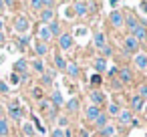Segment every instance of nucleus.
Masks as SVG:
<instances>
[{"label": "nucleus", "mask_w": 147, "mask_h": 137, "mask_svg": "<svg viewBox=\"0 0 147 137\" xmlns=\"http://www.w3.org/2000/svg\"><path fill=\"white\" fill-rule=\"evenodd\" d=\"M2 6H4V0H0V8H2Z\"/></svg>", "instance_id": "49530a36"}, {"label": "nucleus", "mask_w": 147, "mask_h": 137, "mask_svg": "<svg viewBox=\"0 0 147 137\" xmlns=\"http://www.w3.org/2000/svg\"><path fill=\"white\" fill-rule=\"evenodd\" d=\"M101 81H103V79H101V75H93V77H91V83H93L95 87H97V85H101Z\"/></svg>", "instance_id": "2f4dec72"}, {"label": "nucleus", "mask_w": 147, "mask_h": 137, "mask_svg": "<svg viewBox=\"0 0 147 137\" xmlns=\"http://www.w3.org/2000/svg\"><path fill=\"white\" fill-rule=\"evenodd\" d=\"M34 51H36V55H38V57H42V55H47V53H49V47H47L45 43H40V40H38V43H36V47H34Z\"/></svg>", "instance_id": "4468645a"}, {"label": "nucleus", "mask_w": 147, "mask_h": 137, "mask_svg": "<svg viewBox=\"0 0 147 137\" xmlns=\"http://www.w3.org/2000/svg\"><path fill=\"white\" fill-rule=\"evenodd\" d=\"M59 43H61V47H63L65 51H69L71 45H73V36H71L69 32H65V34H61V40H59Z\"/></svg>", "instance_id": "39448f33"}, {"label": "nucleus", "mask_w": 147, "mask_h": 137, "mask_svg": "<svg viewBox=\"0 0 147 137\" xmlns=\"http://www.w3.org/2000/svg\"><path fill=\"white\" fill-rule=\"evenodd\" d=\"M32 95H34L36 99H42V91H40V89H34V91H32Z\"/></svg>", "instance_id": "58836bf2"}, {"label": "nucleus", "mask_w": 147, "mask_h": 137, "mask_svg": "<svg viewBox=\"0 0 147 137\" xmlns=\"http://www.w3.org/2000/svg\"><path fill=\"white\" fill-rule=\"evenodd\" d=\"M49 30H51V34H59V30H61L59 22H57V20H53V22L49 24Z\"/></svg>", "instance_id": "393cba45"}, {"label": "nucleus", "mask_w": 147, "mask_h": 137, "mask_svg": "<svg viewBox=\"0 0 147 137\" xmlns=\"http://www.w3.org/2000/svg\"><path fill=\"white\" fill-rule=\"evenodd\" d=\"M34 125L38 127V133H45V127L40 125V121H38V117H34Z\"/></svg>", "instance_id": "e433bc0d"}, {"label": "nucleus", "mask_w": 147, "mask_h": 137, "mask_svg": "<svg viewBox=\"0 0 147 137\" xmlns=\"http://www.w3.org/2000/svg\"><path fill=\"white\" fill-rule=\"evenodd\" d=\"M95 69H97V71H105V69H107V61H105V59H97V61H95Z\"/></svg>", "instance_id": "4be33fe9"}, {"label": "nucleus", "mask_w": 147, "mask_h": 137, "mask_svg": "<svg viewBox=\"0 0 147 137\" xmlns=\"http://www.w3.org/2000/svg\"><path fill=\"white\" fill-rule=\"evenodd\" d=\"M53 18H55V10L53 8H47V10L40 12V20L42 22H53Z\"/></svg>", "instance_id": "6e6552de"}, {"label": "nucleus", "mask_w": 147, "mask_h": 137, "mask_svg": "<svg viewBox=\"0 0 147 137\" xmlns=\"http://www.w3.org/2000/svg\"><path fill=\"white\" fill-rule=\"evenodd\" d=\"M14 28H16L18 32H24V30L28 28V20H26L24 16H18V18L14 20Z\"/></svg>", "instance_id": "f03ea898"}, {"label": "nucleus", "mask_w": 147, "mask_h": 137, "mask_svg": "<svg viewBox=\"0 0 147 137\" xmlns=\"http://www.w3.org/2000/svg\"><path fill=\"white\" fill-rule=\"evenodd\" d=\"M117 117H119V121H121V123H131V121H133V115H131V111H121Z\"/></svg>", "instance_id": "ddd939ff"}, {"label": "nucleus", "mask_w": 147, "mask_h": 137, "mask_svg": "<svg viewBox=\"0 0 147 137\" xmlns=\"http://www.w3.org/2000/svg\"><path fill=\"white\" fill-rule=\"evenodd\" d=\"M111 24H113V26H121V24H123V14L115 10V12L111 14Z\"/></svg>", "instance_id": "9d476101"}, {"label": "nucleus", "mask_w": 147, "mask_h": 137, "mask_svg": "<svg viewBox=\"0 0 147 137\" xmlns=\"http://www.w3.org/2000/svg\"><path fill=\"white\" fill-rule=\"evenodd\" d=\"M125 22H127V26H129V30H131V32L139 26V20H137L135 16H127V20H125Z\"/></svg>", "instance_id": "dca6fc26"}, {"label": "nucleus", "mask_w": 147, "mask_h": 137, "mask_svg": "<svg viewBox=\"0 0 147 137\" xmlns=\"http://www.w3.org/2000/svg\"><path fill=\"white\" fill-rule=\"evenodd\" d=\"M131 107H133L135 111H137V109H141V107H143V99H141L139 95H135V97L131 99Z\"/></svg>", "instance_id": "a211bd4d"}, {"label": "nucleus", "mask_w": 147, "mask_h": 137, "mask_svg": "<svg viewBox=\"0 0 147 137\" xmlns=\"http://www.w3.org/2000/svg\"><path fill=\"white\" fill-rule=\"evenodd\" d=\"M115 135V127L113 125H105L103 127V137H113Z\"/></svg>", "instance_id": "412c9836"}, {"label": "nucleus", "mask_w": 147, "mask_h": 137, "mask_svg": "<svg viewBox=\"0 0 147 137\" xmlns=\"http://www.w3.org/2000/svg\"><path fill=\"white\" fill-rule=\"evenodd\" d=\"M0 91H2V93H8V87H6L4 83H0Z\"/></svg>", "instance_id": "37998d69"}, {"label": "nucleus", "mask_w": 147, "mask_h": 137, "mask_svg": "<svg viewBox=\"0 0 147 137\" xmlns=\"http://www.w3.org/2000/svg\"><path fill=\"white\" fill-rule=\"evenodd\" d=\"M109 2H111V6H115V4L119 2V0H109Z\"/></svg>", "instance_id": "c03bdc74"}, {"label": "nucleus", "mask_w": 147, "mask_h": 137, "mask_svg": "<svg viewBox=\"0 0 147 137\" xmlns=\"http://www.w3.org/2000/svg\"><path fill=\"white\" fill-rule=\"evenodd\" d=\"M8 113H10V117H12V119H20V117H22V109L16 105V101H14V103H10Z\"/></svg>", "instance_id": "0eeeda50"}, {"label": "nucleus", "mask_w": 147, "mask_h": 137, "mask_svg": "<svg viewBox=\"0 0 147 137\" xmlns=\"http://www.w3.org/2000/svg\"><path fill=\"white\" fill-rule=\"evenodd\" d=\"M75 12H77L79 16H83V14L87 12V6H85V2H81V0H79V2H75Z\"/></svg>", "instance_id": "f3484780"}, {"label": "nucleus", "mask_w": 147, "mask_h": 137, "mask_svg": "<svg viewBox=\"0 0 147 137\" xmlns=\"http://www.w3.org/2000/svg\"><path fill=\"white\" fill-rule=\"evenodd\" d=\"M119 79H121V83H133V73L129 69H121L119 71Z\"/></svg>", "instance_id": "423d86ee"}, {"label": "nucleus", "mask_w": 147, "mask_h": 137, "mask_svg": "<svg viewBox=\"0 0 147 137\" xmlns=\"http://www.w3.org/2000/svg\"><path fill=\"white\" fill-rule=\"evenodd\" d=\"M0 43H4V34L2 32H0Z\"/></svg>", "instance_id": "a18cd8bd"}, {"label": "nucleus", "mask_w": 147, "mask_h": 137, "mask_svg": "<svg viewBox=\"0 0 147 137\" xmlns=\"http://www.w3.org/2000/svg\"><path fill=\"white\" fill-rule=\"evenodd\" d=\"M30 6L34 10H42V2H40V0H30Z\"/></svg>", "instance_id": "7c9ffc66"}, {"label": "nucleus", "mask_w": 147, "mask_h": 137, "mask_svg": "<svg viewBox=\"0 0 147 137\" xmlns=\"http://www.w3.org/2000/svg\"><path fill=\"white\" fill-rule=\"evenodd\" d=\"M32 67H34V71H36V73H45V63H42L40 59L32 61Z\"/></svg>", "instance_id": "aec40b11"}, {"label": "nucleus", "mask_w": 147, "mask_h": 137, "mask_svg": "<svg viewBox=\"0 0 147 137\" xmlns=\"http://www.w3.org/2000/svg\"><path fill=\"white\" fill-rule=\"evenodd\" d=\"M109 113H111V115H119V107H117V105H111V107H109Z\"/></svg>", "instance_id": "c9c22d12"}, {"label": "nucleus", "mask_w": 147, "mask_h": 137, "mask_svg": "<svg viewBox=\"0 0 147 137\" xmlns=\"http://www.w3.org/2000/svg\"><path fill=\"white\" fill-rule=\"evenodd\" d=\"M18 81H20V77H18L16 73H12V75H10V83H14V85H18Z\"/></svg>", "instance_id": "f704fd0d"}, {"label": "nucleus", "mask_w": 147, "mask_h": 137, "mask_svg": "<svg viewBox=\"0 0 147 137\" xmlns=\"http://www.w3.org/2000/svg\"><path fill=\"white\" fill-rule=\"evenodd\" d=\"M95 45H97L99 49H103V47H105V36H103V34H95Z\"/></svg>", "instance_id": "bb28decb"}, {"label": "nucleus", "mask_w": 147, "mask_h": 137, "mask_svg": "<svg viewBox=\"0 0 147 137\" xmlns=\"http://www.w3.org/2000/svg\"><path fill=\"white\" fill-rule=\"evenodd\" d=\"M0 28H2V18H0Z\"/></svg>", "instance_id": "8fccbe9b"}, {"label": "nucleus", "mask_w": 147, "mask_h": 137, "mask_svg": "<svg viewBox=\"0 0 147 137\" xmlns=\"http://www.w3.org/2000/svg\"><path fill=\"white\" fill-rule=\"evenodd\" d=\"M24 45H28V36H26V34L20 36V47H24Z\"/></svg>", "instance_id": "4c0bfd02"}, {"label": "nucleus", "mask_w": 147, "mask_h": 137, "mask_svg": "<svg viewBox=\"0 0 147 137\" xmlns=\"http://www.w3.org/2000/svg\"><path fill=\"white\" fill-rule=\"evenodd\" d=\"M67 109H69V111H77V109H79V103H77V99H71V101L67 103Z\"/></svg>", "instance_id": "c85d7f7f"}, {"label": "nucleus", "mask_w": 147, "mask_h": 137, "mask_svg": "<svg viewBox=\"0 0 147 137\" xmlns=\"http://www.w3.org/2000/svg\"><path fill=\"white\" fill-rule=\"evenodd\" d=\"M51 36H53V34H51L49 26H40V28H38V38H40V43H45V45H47V43L51 40Z\"/></svg>", "instance_id": "7ed1b4c3"}, {"label": "nucleus", "mask_w": 147, "mask_h": 137, "mask_svg": "<svg viewBox=\"0 0 147 137\" xmlns=\"http://www.w3.org/2000/svg\"><path fill=\"white\" fill-rule=\"evenodd\" d=\"M0 135H8V123H6V119H0Z\"/></svg>", "instance_id": "b1692460"}, {"label": "nucleus", "mask_w": 147, "mask_h": 137, "mask_svg": "<svg viewBox=\"0 0 147 137\" xmlns=\"http://www.w3.org/2000/svg\"><path fill=\"white\" fill-rule=\"evenodd\" d=\"M40 2H42V6H49V8H51V6H53V2H55V0H40Z\"/></svg>", "instance_id": "ea45409f"}, {"label": "nucleus", "mask_w": 147, "mask_h": 137, "mask_svg": "<svg viewBox=\"0 0 147 137\" xmlns=\"http://www.w3.org/2000/svg\"><path fill=\"white\" fill-rule=\"evenodd\" d=\"M135 65L139 69H147V57L145 55H135Z\"/></svg>", "instance_id": "9b49d317"}, {"label": "nucleus", "mask_w": 147, "mask_h": 137, "mask_svg": "<svg viewBox=\"0 0 147 137\" xmlns=\"http://www.w3.org/2000/svg\"><path fill=\"white\" fill-rule=\"evenodd\" d=\"M95 123H97L99 127H105V125H107V115H105V113H99V117L95 119Z\"/></svg>", "instance_id": "5701e85b"}, {"label": "nucleus", "mask_w": 147, "mask_h": 137, "mask_svg": "<svg viewBox=\"0 0 147 137\" xmlns=\"http://www.w3.org/2000/svg\"><path fill=\"white\" fill-rule=\"evenodd\" d=\"M0 119H4V117H2V107H0Z\"/></svg>", "instance_id": "de8ad7c7"}, {"label": "nucleus", "mask_w": 147, "mask_h": 137, "mask_svg": "<svg viewBox=\"0 0 147 137\" xmlns=\"http://www.w3.org/2000/svg\"><path fill=\"white\" fill-rule=\"evenodd\" d=\"M22 133H24L26 137H32V135H34V127H32V123H24V125H22Z\"/></svg>", "instance_id": "6ab92c4d"}, {"label": "nucleus", "mask_w": 147, "mask_h": 137, "mask_svg": "<svg viewBox=\"0 0 147 137\" xmlns=\"http://www.w3.org/2000/svg\"><path fill=\"white\" fill-rule=\"evenodd\" d=\"M81 137H87V133H85V131H83V133H81Z\"/></svg>", "instance_id": "09e8293b"}, {"label": "nucleus", "mask_w": 147, "mask_h": 137, "mask_svg": "<svg viewBox=\"0 0 147 137\" xmlns=\"http://www.w3.org/2000/svg\"><path fill=\"white\" fill-rule=\"evenodd\" d=\"M53 137H67V133H65L63 129H55V131H53Z\"/></svg>", "instance_id": "473e14b6"}, {"label": "nucleus", "mask_w": 147, "mask_h": 137, "mask_svg": "<svg viewBox=\"0 0 147 137\" xmlns=\"http://www.w3.org/2000/svg\"><path fill=\"white\" fill-rule=\"evenodd\" d=\"M89 121H95L97 117H99V107H95V105H91V107H87V115H85Z\"/></svg>", "instance_id": "1a4fd4ad"}, {"label": "nucleus", "mask_w": 147, "mask_h": 137, "mask_svg": "<svg viewBox=\"0 0 147 137\" xmlns=\"http://www.w3.org/2000/svg\"><path fill=\"white\" fill-rule=\"evenodd\" d=\"M139 97H141V99H147V85H143V87H141V91H139Z\"/></svg>", "instance_id": "72a5a7b5"}, {"label": "nucleus", "mask_w": 147, "mask_h": 137, "mask_svg": "<svg viewBox=\"0 0 147 137\" xmlns=\"http://www.w3.org/2000/svg\"><path fill=\"white\" fill-rule=\"evenodd\" d=\"M133 38H137V40H145V38H147V28L139 24V26L133 30Z\"/></svg>", "instance_id": "20e7f679"}, {"label": "nucleus", "mask_w": 147, "mask_h": 137, "mask_svg": "<svg viewBox=\"0 0 147 137\" xmlns=\"http://www.w3.org/2000/svg\"><path fill=\"white\" fill-rule=\"evenodd\" d=\"M53 103H55V105H61V103H63V99H61V93H59V91H55V93H53Z\"/></svg>", "instance_id": "c756f323"}, {"label": "nucleus", "mask_w": 147, "mask_h": 137, "mask_svg": "<svg viewBox=\"0 0 147 137\" xmlns=\"http://www.w3.org/2000/svg\"><path fill=\"white\" fill-rule=\"evenodd\" d=\"M91 99H93V103H95V107H97V105H101V103L105 101V95L99 93V91H93V93H91Z\"/></svg>", "instance_id": "f8f14e48"}, {"label": "nucleus", "mask_w": 147, "mask_h": 137, "mask_svg": "<svg viewBox=\"0 0 147 137\" xmlns=\"http://www.w3.org/2000/svg\"><path fill=\"white\" fill-rule=\"evenodd\" d=\"M26 65H28V63H26L24 59L16 61V65H14V71H16V75H18V73H22V75H24V71H26Z\"/></svg>", "instance_id": "2eb2a0df"}, {"label": "nucleus", "mask_w": 147, "mask_h": 137, "mask_svg": "<svg viewBox=\"0 0 147 137\" xmlns=\"http://www.w3.org/2000/svg\"><path fill=\"white\" fill-rule=\"evenodd\" d=\"M125 49H127L129 53L139 51V40H137V38H133V36H127V40H125Z\"/></svg>", "instance_id": "f257e3e1"}, {"label": "nucleus", "mask_w": 147, "mask_h": 137, "mask_svg": "<svg viewBox=\"0 0 147 137\" xmlns=\"http://www.w3.org/2000/svg\"><path fill=\"white\" fill-rule=\"evenodd\" d=\"M101 51H103V55H105V57H109V55H111V49H109V47H103Z\"/></svg>", "instance_id": "a19ab883"}, {"label": "nucleus", "mask_w": 147, "mask_h": 137, "mask_svg": "<svg viewBox=\"0 0 147 137\" xmlns=\"http://www.w3.org/2000/svg\"><path fill=\"white\" fill-rule=\"evenodd\" d=\"M55 65H57L59 69H65V67H67V63H65V59H63V57H59V55L55 57Z\"/></svg>", "instance_id": "cd10ccee"}, {"label": "nucleus", "mask_w": 147, "mask_h": 137, "mask_svg": "<svg viewBox=\"0 0 147 137\" xmlns=\"http://www.w3.org/2000/svg\"><path fill=\"white\" fill-rule=\"evenodd\" d=\"M42 83H45V85H51V75H45V77H42Z\"/></svg>", "instance_id": "79ce46f5"}, {"label": "nucleus", "mask_w": 147, "mask_h": 137, "mask_svg": "<svg viewBox=\"0 0 147 137\" xmlns=\"http://www.w3.org/2000/svg\"><path fill=\"white\" fill-rule=\"evenodd\" d=\"M67 71H69V75H71V77H77V75H79V69H77V65H75V63L67 65Z\"/></svg>", "instance_id": "a878e982"}]
</instances>
